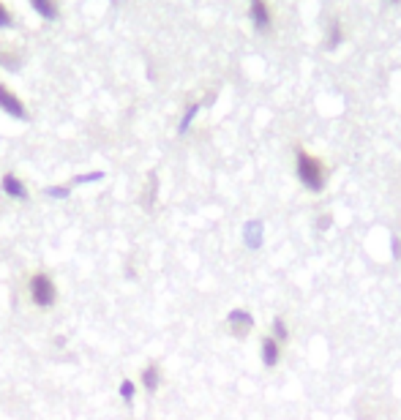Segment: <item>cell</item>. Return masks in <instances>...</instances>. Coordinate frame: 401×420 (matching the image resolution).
Returning a JSON list of instances; mask_svg holds the SVG:
<instances>
[{"mask_svg":"<svg viewBox=\"0 0 401 420\" xmlns=\"http://www.w3.org/2000/svg\"><path fill=\"white\" fill-rule=\"evenodd\" d=\"M295 175L300 181V186L311 194H322L331 178V170L325 167V161L314 153H309L306 148H295Z\"/></svg>","mask_w":401,"mask_h":420,"instance_id":"1","label":"cell"},{"mask_svg":"<svg viewBox=\"0 0 401 420\" xmlns=\"http://www.w3.org/2000/svg\"><path fill=\"white\" fill-rule=\"evenodd\" d=\"M25 292H27L30 306L38 309V311H52L57 306V300H60V289L55 284V276L49 270H44V267H36V270L27 273Z\"/></svg>","mask_w":401,"mask_h":420,"instance_id":"2","label":"cell"},{"mask_svg":"<svg viewBox=\"0 0 401 420\" xmlns=\"http://www.w3.org/2000/svg\"><path fill=\"white\" fill-rule=\"evenodd\" d=\"M254 325H257V319H254V314H251L248 309H232V311H227V317H224L227 333H229L232 339H237V341H243V339L254 330Z\"/></svg>","mask_w":401,"mask_h":420,"instance_id":"3","label":"cell"},{"mask_svg":"<svg viewBox=\"0 0 401 420\" xmlns=\"http://www.w3.org/2000/svg\"><path fill=\"white\" fill-rule=\"evenodd\" d=\"M137 382H140V391H145V396H156L159 388H161V382H164V369H161V363H159V360H148V363L140 369Z\"/></svg>","mask_w":401,"mask_h":420,"instance_id":"4","label":"cell"},{"mask_svg":"<svg viewBox=\"0 0 401 420\" xmlns=\"http://www.w3.org/2000/svg\"><path fill=\"white\" fill-rule=\"evenodd\" d=\"M0 194L14 200V202H27L30 200V189H27V183L16 172H5L0 178Z\"/></svg>","mask_w":401,"mask_h":420,"instance_id":"5","label":"cell"},{"mask_svg":"<svg viewBox=\"0 0 401 420\" xmlns=\"http://www.w3.org/2000/svg\"><path fill=\"white\" fill-rule=\"evenodd\" d=\"M281 355H284V347H281L270 333H265V336L259 339V360H262V369L273 371V369L281 363Z\"/></svg>","mask_w":401,"mask_h":420,"instance_id":"6","label":"cell"},{"mask_svg":"<svg viewBox=\"0 0 401 420\" xmlns=\"http://www.w3.org/2000/svg\"><path fill=\"white\" fill-rule=\"evenodd\" d=\"M0 109H3L8 118H14V120H27V107H25L22 99H19L11 88H5L3 82H0Z\"/></svg>","mask_w":401,"mask_h":420,"instance_id":"7","label":"cell"},{"mask_svg":"<svg viewBox=\"0 0 401 420\" xmlns=\"http://www.w3.org/2000/svg\"><path fill=\"white\" fill-rule=\"evenodd\" d=\"M265 243V224L259 218H251L243 224V246L248 251H259Z\"/></svg>","mask_w":401,"mask_h":420,"instance_id":"8","label":"cell"},{"mask_svg":"<svg viewBox=\"0 0 401 420\" xmlns=\"http://www.w3.org/2000/svg\"><path fill=\"white\" fill-rule=\"evenodd\" d=\"M248 16H251V22H254V27H257L259 33L270 30V8H268L265 0H251V5H248Z\"/></svg>","mask_w":401,"mask_h":420,"instance_id":"9","label":"cell"},{"mask_svg":"<svg viewBox=\"0 0 401 420\" xmlns=\"http://www.w3.org/2000/svg\"><path fill=\"white\" fill-rule=\"evenodd\" d=\"M270 336H273L281 347L289 344V339H292V328H289V322L284 319V314H276V317H273V322H270Z\"/></svg>","mask_w":401,"mask_h":420,"instance_id":"10","label":"cell"},{"mask_svg":"<svg viewBox=\"0 0 401 420\" xmlns=\"http://www.w3.org/2000/svg\"><path fill=\"white\" fill-rule=\"evenodd\" d=\"M137 393H140V382L137 380H131V377H123L120 382H118V396H120V402L131 410L134 407V402H137Z\"/></svg>","mask_w":401,"mask_h":420,"instance_id":"11","label":"cell"},{"mask_svg":"<svg viewBox=\"0 0 401 420\" xmlns=\"http://www.w3.org/2000/svg\"><path fill=\"white\" fill-rule=\"evenodd\" d=\"M156 200H159V175L151 172L148 175V186H145V200H142V205H145L148 213L156 208Z\"/></svg>","mask_w":401,"mask_h":420,"instance_id":"12","label":"cell"},{"mask_svg":"<svg viewBox=\"0 0 401 420\" xmlns=\"http://www.w3.org/2000/svg\"><path fill=\"white\" fill-rule=\"evenodd\" d=\"M200 109H202L200 101H194V104L186 107V112H183V118H181V123H178V134H189V129H192L194 118L200 115Z\"/></svg>","mask_w":401,"mask_h":420,"instance_id":"13","label":"cell"},{"mask_svg":"<svg viewBox=\"0 0 401 420\" xmlns=\"http://www.w3.org/2000/svg\"><path fill=\"white\" fill-rule=\"evenodd\" d=\"M71 192H74L71 183H57V186H47L44 189V197H49V200H68Z\"/></svg>","mask_w":401,"mask_h":420,"instance_id":"14","label":"cell"},{"mask_svg":"<svg viewBox=\"0 0 401 420\" xmlns=\"http://www.w3.org/2000/svg\"><path fill=\"white\" fill-rule=\"evenodd\" d=\"M30 5H33L44 19H57V5H55V0H30Z\"/></svg>","mask_w":401,"mask_h":420,"instance_id":"15","label":"cell"},{"mask_svg":"<svg viewBox=\"0 0 401 420\" xmlns=\"http://www.w3.org/2000/svg\"><path fill=\"white\" fill-rule=\"evenodd\" d=\"M96 181H104V172H85V175H77L74 181H68L71 186H85V183H96Z\"/></svg>","mask_w":401,"mask_h":420,"instance_id":"16","label":"cell"},{"mask_svg":"<svg viewBox=\"0 0 401 420\" xmlns=\"http://www.w3.org/2000/svg\"><path fill=\"white\" fill-rule=\"evenodd\" d=\"M341 44V25L333 19V25H331V33H328V49H336Z\"/></svg>","mask_w":401,"mask_h":420,"instance_id":"17","label":"cell"},{"mask_svg":"<svg viewBox=\"0 0 401 420\" xmlns=\"http://www.w3.org/2000/svg\"><path fill=\"white\" fill-rule=\"evenodd\" d=\"M0 66H8L11 71H16V68H19V57H14V55H0Z\"/></svg>","mask_w":401,"mask_h":420,"instance_id":"18","label":"cell"},{"mask_svg":"<svg viewBox=\"0 0 401 420\" xmlns=\"http://www.w3.org/2000/svg\"><path fill=\"white\" fill-rule=\"evenodd\" d=\"M11 25H14V22H11V11L0 3V27H11Z\"/></svg>","mask_w":401,"mask_h":420,"instance_id":"19","label":"cell"},{"mask_svg":"<svg viewBox=\"0 0 401 420\" xmlns=\"http://www.w3.org/2000/svg\"><path fill=\"white\" fill-rule=\"evenodd\" d=\"M391 257L401 259V237H391Z\"/></svg>","mask_w":401,"mask_h":420,"instance_id":"20","label":"cell"},{"mask_svg":"<svg viewBox=\"0 0 401 420\" xmlns=\"http://www.w3.org/2000/svg\"><path fill=\"white\" fill-rule=\"evenodd\" d=\"M331 224H333V215H331V213H325V215H320V218H317V226H320L322 232H325Z\"/></svg>","mask_w":401,"mask_h":420,"instance_id":"21","label":"cell"},{"mask_svg":"<svg viewBox=\"0 0 401 420\" xmlns=\"http://www.w3.org/2000/svg\"><path fill=\"white\" fill-rule=\"evenodd\" d=\"M391 3H399V0H391Z\"/></svg>","mask_w":401,"mask_h":420,"instance_id":"22","label":"cell"}]
</instances>
